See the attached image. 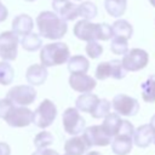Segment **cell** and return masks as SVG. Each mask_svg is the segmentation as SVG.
I'll use <instances>...</instances> for the list:
<instances>
[{
  "mask_svg": "<svg viewBox=\"0 0 155 155\" xmlns=\"http://www.w3.org/2000/svg\"><path fill=\"white\" fill-rule=\"evenodd\" d=\"M62 124L64 131L70 136H78L85 130V119L80 115L76 108H68L64 110L62 116Z\"/></svg>",
  "mask_w": 155,
  "mask_h": 155,
  "instance_id": "cell-4",
  "label": "cell"
},
{
  "mask_svg": "<svg viewBox=\"0 0 155 155\" xmlns=\"http://www.w3.org/2000/svg\"><path fill=\"white\" fill-rule=\"evenodd\" d=\"M36 25L39 34L50 40H57L65 35L68 30L67 22L61 19L54 12L42 11L36 17Z\"/></svg>",
  "mask_w": 155,
  "mask_h": 155,
  "instance_id": "cell-1",
  "label": "cell"
},
{
  "mask_svg": "<svg viewBox=\"0 0 155 155\" xmlns=\"http://www.w3.org/2000/svg\"><path fill=\"white\" fill-rule=\"evenodd\" d=\"M34 27L33 18L25 13L18 15L12 21V33H15L17 36H27L31 33V29Z\"/></svg>",
  "mask_w": 155,
  "mask_h": 155,
  "instance_id": "cell-15",
  "label": "cell"
},
{
  "mask_svg": "<svg viewBox=\"0 0 155 155\" xmlns=\"http://www.w3.org/2000/svg\"><path fill=\"white\" fill-rule=\"evenodd\" d=\"M64 155H68V154H64Z\"/></svg>",
  "mask_w": 155,
  "mask_h": 155,
  "instance_id": "cell-44",
  "label": "cell"
},
{
  "mask_svg": "<svg viewBox=\"0 0 155 155\" xmlns=\"http://www.w3.org/2000/svg\"><path fill=\"white\" fill-rule=\"evenodd\" d=\"M149 1H150V4H151L154 7H155V0H149Z\"/></svg>",
  "mask_w": 155,
  "mask_h": 155,
  "instance_id": "cell-40",
  "label": "cell"
},
{
  "mask_svg": "<svg viewBox=\"0 0 155 155\" xmlns=\"http://www.w3.org/2000/svg\"><path fill=\"white\" fill-rule=\"evenodd\" d=\"M88 149L82 136H74L64 143V150L68 155H84Z\"/></svg>",
  "mask_w": 155,
  "mask_h": 155,
  "instance_id": "cell-18",
  "label": "cell"
},
{
  "mask_svg": "<svg viewBox=\"0 0 155 155\" xmlns=\"http://www.w3.org/2000/svg\"><path fill=\"white\" fill-rule=\"evenodd\" d=\"M57 116V108L50 99H44L33 111V124L39 128H46L52 125Z\"/></svg>",
  "mask_w": 155,
  "mask_h": 155,
  "instance_id": "cell-3",
  "label": "cell"
},
{
  "mask_svg": "<svg viewBox=\"0 0 155 155\" xmlns=\"http://www.w3.org/2000/svg\"><path fill=\"white\" fill-rule=\"evenodd\" d=\"M70 58V51L67 44L57 41L52 44H47L41 47L40 51V61L44 67H53L61 65L68 62Z\"/></svg>",
  "mask_w": 155,
  "mask_h": 155,
  "instance_id": "cell-2",
  "label": "cell"
},
{
  "mask_svg": "<svg viewBox=\"0 0 155 155\" xmlns=\"http://www.w3.org/2000/svg\"><path fill=\"white\" fill-rule=\"evenodd\" d=\"M54 138L48 131H41L34 137V145L36 149H46L53 143Z\"/></svg>",
  "mask_w": 155,
  "mask_h": 155,
  "instance_id": "cell-28",
  "label": "cell"
},
{
  "mask_svg": "<svg viewBox=\"0 0 155 155\" xmlns=\"http://www.w3.org/2000/svg\"><path fill=\"white\" fill-rule=\"evenodd\" d=\"M15 104L7 99V98H4V99H0V117L4 119L6 116V114L11 110V108L13 107Z\"/></svg>",
  "mask_w": 155,
  "mask_h": 155,
  "instance_id": "cell-34",
  "label": "cell"
},
{
  "mask_svg": "<svg viewBox=\"0 0 155 155\" xmlns=\"http://www.w3.org/2000/svg\"><path fill=\"white\" fill-rule=\"evenodd\" d=\"M111 107L117 115L122 116H134L139 110V103L136 98L127 94H116L113 98Z\"/></svg>",
  "mask_w": 155,
  "mask_h": 155,
  "instance_id": "cell-7",
  "label": "cell"
},
{
  "mask_svg": "<svg viewBox=\"0 0 155 155\" xmlns=\"http://www.w3.org/2000/svg\"><path fill=\"white\" fill-rule=\"evenodd\" d=\"M111 30H113V36L115 38H124L126 40L131 39L132 34H133V28L131 25L130 22H127L126 19H117L111 25Z\"/></svg>",
  "mask_w": 155,
  "mask_h": 155,
  "instance_id": "cell-22",
  "label": "cell"
},
{
  "mask_svg": "<svg viewBox=\"0 0 155 155\" xmlns=\"http://www.w3.org/2000/svg\"><path fill=\"white\" fill-rule=\"evenodd\" d=\"M90 68V62L84 56L76 54L69 58L68 61V70L70 74H86Z\"/></svg>",
  "mask_w": 155,
  "mask_h": 155,
  "instance_id": "cell-20",
  "label": "cell"
},
{
  "mask_svg": "<svg viewBox=\"0 0 155 155\" xmlns=\"http://www.w3.org/2000/svg\"><path fill=\"white\" fill-rule=\"evenodd\" d=\"M142 97L144 102L147 103H154L155 102V75L149 76L142 85Z\"/></svg>",
  "mask_w": 155,
  "mask_h": 155,
  "instance_id": "cell-24",
  "label": "cell"
},
{
  "mask_svg": "<svg viewBox=\"0 0 155 155\" xmlns=\"http://www.w3.org/2000/svg\"><path fill=\"white\" fill-rule=\"evenodd\" d=\"M6 98L10 99L15 105L17 107H27L31 104L36 98V91L34 87L28 85H19L12 87L7 94Z\"/></svg>",
  "mask_w": 155,
  "mask_h": 155,
  "instance_id": "cell-5",
  "label": "cell"
},
{
  "mask_svg": "<svg viewBox=\"0 0 155 155\" xmlns=\"http://www.w3.org/2000/svg\"><path fill=\"white\" fill-rule=\"evenodd\" d=\"M82 138L85 139L88 148L105 147L111 143V138L104 132L101 125H93V126L86 127L82 132Z\"/></svg>",
  "mask_w": 155,
  "mask_h": 155,
  "instance_id": "cell-10",
  "label": "cell"
},
{
  "mask_svg": "<svg viewBox=\"0 0 155 155\" xmlns=\"http://www.w3.org/2000/svg\"><path fill=\"white\" fill-rule=\"evenodd\" d=\"M18 36L12 31H4L0 34V57L5 61H15L17 57Z\"/></svg>",
  "mask_w": 155,
  "mask_h": 155,
  "instance_id": "cell-9",
  "label": "cell"
},
{
  "mask_svg": "<svg viewBox=\"0 0 155 155\" xmlns=\"http://www.w3.org/2000/svg\"><path fill=\"white\" fill-rule=\"evenodd\" d=\"M47 69L46 67L41 65V64H33L27 69L25 73V78L27 81L31 85V86H39L42 85L46 79H47Z\"/></svg>",
  "mask_w": 155,
  "mask_h": 155,
  "instance_id": "cell-16",
  "label": "cell"
},
{
  "mask_svg": "<svg viewBox=\"0 0 155 155\" xmlns=\"http://www.w3.org/2000/svg\"><path fill=\"white\" fill-rule=\"evenodd\" d=\"M110 50L115 54H126L128 52V40L124 38H113Z\"/></svg>",
  "mask_w": 155,
  "mask_h": 155,
  "instance_id": "cell-30",
  "label": "cell"
},
{
  "mask_svg": "<svg viewBox=\"0 0 155 155\" xmlns=\"http://www.w3.org/2000/svg\"><path fill=\"white\" fill-rule=\"evenodd\" d=\"M86 155H102V154L98 153V151H88Z\"/></svg>",
  "mask_w": 155,
  "mask_h": 155,
  "instance_id": "cell-39",
  "label": "cell"
},
{
  "mask_svg": "<svg viewBox=\"0 0 155 155\" xmlns=\"http://www.w3.org/2000/svg\"><path fill=\"white\" fill-rule=\"evenodd\" d=\"M78 12L79 17H81L84 21H90L97 16V6L91 1H84L82 4L78 5Z\"/></svg>",
  "mask_w": 155,
  "mask_h": 155,
  "instance_id": "cell-26",
  "label": "cell"
},
{
  "mask_svg": "<svg viewBox=\"0 0 155 155\" xmlns=\"http://www.w3.org/2000/svg\"><path fill=\"white\" fill-rule=\"evenodd\" d=\"M153 143L155 144V136H153Z\"/></svg>",
  "mask_w": 155,
  "mask_h": 155,
  "instance_id": "cell-41",
  "label": "cell"
},
{
  "mask_svg": "<svg viewBox=\"0 0 155 155\" xmlns=\"http://www.w3.org/2000/svg\"><path fill=\"white\" fill-rule=\"evenodd\" d=\"M33 155H59V154L53 149L46 148V149H38L35 153H33Z\"/></svg>",
  "mask_w": 155,
  "mask_h": 155,
  "instance_id": "cell-35",
  "label": "cell"
},
{
  "mask_svg": "<svg viewBox=\"0 0 155 155\" xmlns=\"http://www.w3.org/2000/svg\"><path fill=\"white\" fill-rule=\"evenodd\" d=\"M121 124H122V119L116 113H109L104 117L103 124L101 126H102V128L104 130V132L110 138H114L119 133L120 127H121Z\"/></svg>",
  "mask_w": 155,
  "mask_h": 155,
  "instance_id": "cell-19",
  "label": "cell"
},
{
  "mask_svg": "<svg viewBox=\"0 0 155 155\" xmlns=\"http://www.w3.org/2000/svg\"><path fill=\"white\" fill-rule=\"evenodd\" d=\"M110 64H111V78L120 80V79H124L126 76L127 71L124 69L121 61L113 59V61H110Z\"/></svg>",
  "mask_w": 155,
  "mask_h": 155,
  "instance_id": "cell-32",
  "label": "cell"
},
{
  "mask_svg": "<svg viewBox=\"0 0 155 155\" xmlns=\"http://www.w3.org/2000/svg\"><path fill=\"white\" fill-rule=\"evenodd\" d=\"M74 1H82V0H74Z\"/></svg>",
  "mask_w": 155,
  "mask_h": 155,
  "instance_id": "cell-43",
  "label": "cell"
},
{
  "mask_svg": "<svg viewBox=\"0 0 155 155\" xmlns=\"http://www.w3.org/2000/svg\"><path fill=\"white\" fill-rule=\"evenodd\" d=\"M110 144L115 155H128L133 147V136L119 133L111 139Z\"/></svg>",
  "mask_w": 155,
  "mask_h": 155,
  "instance_id": "cell-14",
  "label": "cell"
},
{
  "mask_svg": "<svg viewBox=\"0 0 155 155\" xmlns=\"http://www.w3.org/2000/svg\"><path fill=\"white\" fill-rule=\"evenodd\" d=\"M99 27L101 23H92L90 21H79L74 25V35L84 41L91 42L99 40Z\"/></svg>",
  "mask_w": 155,
  "mask_h": 155,
  "instance_id": "cell-11",
  "label": "cell"
},
{
  "mask_svg": "<svg viewBox=\"0 0 155 155\" xmlns=\"http://www.w3.org/2000/svg\"><path fill=\"white\" fill-rule=\"evenodd\" d=\"M98 101H99L98 96H96V94H93V93H82V94H80V96L76 98L75 107H76V109L80 110V111L91 113Z\"/></svg>",
  "mask_w": 155,
  "mask_h": 155,
  "instance_id": "cell-21",
  "label": "cell"
},
{
  "mask_svg": "<svg viewBox=\"0 0 155 155\" xmlns=\"http://www.w3.org/2000/svg\"><path fill=\"white\" fill-rule=\"evenodd\" d=\"M70 87L80 93H91V91L96 87V79L87 74H70L69 76Z\"/></svg>",
  "mask_w": 155,
  "mask_h": 155,
  "instance_id": "cell-13",
  "label": "cell"
},
{
  "mask_svg": "<svg viewBox=\"0 0 155 155\" xmlns=\"http://www.w3.org/2000/svg\"><path fill=\"white\" fill-rule=\"evenodd\" d=\"M153 143V131L148 124L139 126L133 133V144L138 148H147Z\"/></svg>",
  "mask_w": 155,
  "mask_h": 155,
  "instance_id": "cell-17",
  "label": "cell"
},
{
  "mask_svg": "<svg viewBox=\"0 0 155 155\" xmlns=\"http://www.w3.org/2000/svg\"><path fill=\"white\" fill-rule=\"evenodd\" d=\"M10 154H11L10 145L7 143L0 142V155H10Z\"/></svg>",
  "mask_w": 155,
  "mask_h": 155,
  "instance_id": "cell-36",
  "label": "cell"
},
{
  "mask_svg": "<svg viewBox=\"0 0 155 155\" xmlns=\"http://www.w3.org/2000/svg\"><path fill=\"white\" fill-rule=\"evenodd\" d=\"M148 62H149V54L147 51L142 48H132L124 56L121 61L122 67L126 71L140 70L147 67Z\"/></svg>",
  "mask_w": 155,
  "mask_h": 155,
  "instance_id": "cell-6",
  "label": "cell"
},
{
  "mask_svg": "<svg viewBox=\"0 0 155 155\" xmlns=\"http://www.w3.org/2000/svg\"><path fill=\"white\" fill-rule=\"evenodd\" d=\"M52 8L64 22L73 21L79 17L78 5L70 0H52Z\"/></svg>",
  "mask_w": 155,
  "mask_h": 155,
  "instance_id": "cell-12",
  "label": "cell"
},
{
  "mask_svg": "<svg viewBox=\"0 0 155 155\" xmlns=\"http://www.w3.org/2000/svg\"><path fill=\"white\" fill-rule=\"evenodd\" d=\"M25 1H29L30 2V1H35V0H25Z\"/></svg>",
  "mask_w": 155,
  "mask_h": 155,
  "instance_id": "cell-42",
  "label": "cell"
},
{
  "mask_svg": "<svg viewBox=\"0 0 155 155\" xmlns=\"http://www.w3.org/2000/svg\"><path fill=\"white\" fill-rule=\"evenodd\" d=\"M4 120L11 127H25L33 122V111L27 107L13 105Z\"/></svg>",
  "mask_w": 155,
  "mask_h": 155,
  "instance_id": "cell-8",
  "label": "cell"
},
{
  "mask_svg": "<svg viewBox=\"0 0 155 155\" xmlns=\"http://www.w3.org/2000/svg\"><path fill=\"white\" fill-rule=\"evenodd\" d=\"M110 108H111V103L108 99L103 98V99H99L97 102V104L94 105L93 110L90 114L94 119H102V117H105L110 113Z\"/></svg>",
  "mask_w": 155,
  "mask_h": 155,
  "instance_id": "cell-27",
  "label": "cell"
},
{
  "mask_svg": "<svg viewBox=\"0 0 155 155\" xmlns=\"http://www.w3.org/2000/svg\"><path fill=\"white\" fill-rule=\"evenodd\" d=\"M21 45L25 51L34 52V51H38L39 48H41L42 41H41V39H40V36L38 34L30 33V34H28L27 36H24L21 40Z\"/></svg>",
  "mask_w": 155,
  "mask_h": 155,
  "instance_id": "cell-25",
  "label": "cell"
},
{
  "mask_svg": "<svg viewBox=\"0 0 155 155\" xmlns=\"http://www.w3.org/2000/svg\"><path fill=\"white\" fill-rule=\"evenodd\" d=\"M127 1L126 0H105L104 7L107 12L113 17H121L126 11Z\"/></svg>",
  "mask_w": 155,
  "mask_h": 155,
  "instance_id": "cell-23",
  "label": "cell"
},
{
  "mask_svg": "<svg viewBox=\"0 0 155 155\" xmlns=\"http://www.w3.org/2000/svg\"><path fill=\"white\" fill-rule=\"evenodd\" d=\"M8 16V11L6 8V6L0 1V22H4Z\"/></svg>",
  "mask_w": 155,
  "mask_h": 155,
  "instance_id": "cell-37",
  "label": "cell"
},
{
  "mask_svg": "<svg viewBox=\"0 0 155 155\" xmlns=\"http://www.w3.org/2000/svg\"><path fill=\"white\" fill-rule=\"evenodd\" d=\"M13 69L8 62H0V84L7 86L13 80Z\"/></svg>",
  "mask_w": 155,
  "mask_h": 155,
  "instance_id": "cell-29",
  "label": "cell"
},
{
  "mask_svg": "<svg viewBox=\"0 0 155 155\" xmlns=\"http://www.w3.org/2000/svg\"><path fill=\"white\" fill-rule=\"evenodd\" d=\"M153 131V136H155V115H153V117L150 119V122L148 124Z\"/></svg>",
  "mask_w": 155,
  "mask_h": 155,
  "instance_id": "cell-38",
  "label": "cell"
},
{
  "mask_svg": "<svg viewBox=\"0 0 155 155\" xmlns=\"http://www.w3.org/2000/svg\"><path fill=\"white\" fill-rule=\"evenodd\" d=\"M86 53H87L88 57L96 59V58L101 57V54L103 53V47L97 41L87 42V45H86Z\"/></svg>",
  "mask_w": 155,
  "mask_h": 155,
  "instance_id": "cell-33",
  "label": "cell"
},
{
  "mask_svg": "<svg viewBox=\"0 0 155 155\" xmlns=\"http://www.w3.org/2000/svg\"><path fill=\"white\" fill-rule=\"evenodd\" d=\"M96 78L99 80H105L108 78H111V64L109 62H102L97 65L96 69Z\"/></svg>",
  "mask_w": 155,
  "mask_h": 155,
  "instance_id": "cell-31",
  "label": "cell"
}]
</instances>
